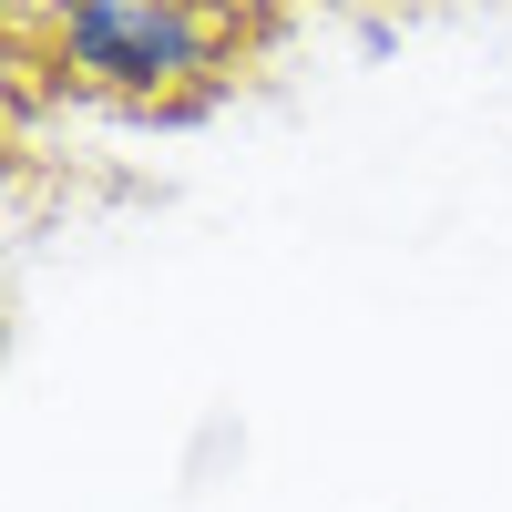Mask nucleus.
I'll use <instances>...</instances> for the list:
<instances>
[{
    "mask_svg": "<svg viewBox=\"0 0 512 512\" xmlns=\"http://www.w3.org/2000/svg\"><path fill=\"white\" fill-rule=\"evenodd\" d=\"M11 41H31L62 82L103 103L185 113L236 82L256 21L205 11V0H52V11H11Z\"/></svg>",
    "mask_w": 512,
    "mask_h": 512,
    "instance_id": "f257e3e1",
    "label": "nucleus"
}]
</instances>
